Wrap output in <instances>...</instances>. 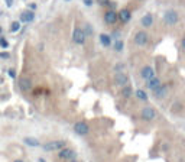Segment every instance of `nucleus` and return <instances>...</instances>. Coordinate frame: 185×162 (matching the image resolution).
Listing matches in <instances>:
<instances>
[{"mask_svg":"<svg viewBox=\"0 0 185 162\" xmlns=\"http://www.w3.org/2000/svg\"><path fill=\"white\" fill-rule=\"evenodd\" d=\"M165 22L168 23V25H175L176 22H178V13L176 12H173V10H169V12H166L165 13Z\"/></svg>","mask_w":185,"mask_h":162,"instance_id":"3","label":"nucleus"},{"mask_svg":"<svg viewBox=\"0 0 185 162\" xmlns=\"http://www.w3.org/2000/svg\"><path fill=\"white\" fill-rule=\"evenodd\" d=\"M100 41H101V44H103L104 46H109V45H110V42H112L109 35H101V36H100Z\"/></svg>","mask_w":185,"mask_h":162,"instance_id":"18","label":"nucleus"},{"mask_svg":"<svg viewBox=\"0 0 185 162\" xmlns=\"http://www.w3.org/2000/svg\"><path fill=\"white\" fill-rule=\"evenodd\" d=\"M99 3H100V5H106L107 0H99Z\"/></svg>","mask_w":185,"mask_h":162,"instance_id":"29","label":"nucleus"},{"mask_svg":"<svg viewBox=\"0 0 185 162\" xmlns=\"http://www.w3.org/2000/svg\"><path fill=\"white\" fill-rule=\"evenodd\" d=\"M15 162H23V161H15Z\"/></svg>","mask_w":185,"mask_h":162,"instance_id":"31","label":"nucleus"},{"mask_svg":"<svg viewBox=\"0 0 185 162\" xmlns=\"http://www.w3.org/2000/svg\"><path fill=\"white\" fill-rule=\"evenodd\" d=\"M6 5H7V6L10 8V6L13 5V0H6Z\"/></svg>","mask_w":185,"mask_h":162,"instance_id":"26","label":"nucleus"},{"mask_svg":"<svg viewBox=\"0 0 185 162\" xmlns=\"http://www.w3.org/2000/svg\"><path fill=\"white\" fill-rule=\"evenodd\" d=\"M74 130H75V133H78V135H85V133L88 132V126H87L84 122H78V123H75Z\"/></svg>","mask_w":185,"mask_h":162,"instance_id":"7","label":"nucleus"},{"mask_svg":"<svg viewBox=\"0 0 185 162\" xmlns=\"http://www.w3.org/2000/svg\"><path fill=\"white\" fill-rule=\"evenodd\" d=\"M64 146H65V142L54 140V142H48L46 145H44V149L45 150H58V149H62Z\"/></svg>","mask_w":185,"mask_h":162,"instance_id":"1","label":"nucleus"},{"mask_svg":"<svg viewBox=\"0 0 185 162\" xmlns=\"http://www.w3.org/2000/svg\"><path fill=\"white\" fill-rule=\"evenodd\" d=\"M72 39H74L75 44H80V45L84 44L85 42V33H84V31L80 29V28H77L74 31V33H72Z\"/></svg>","mask_w":185,"mask_h":162,"instance_id":"2","label":"nucleus"},{"mask_svg":"<svg viewBox=\"0 0 185 162\" xmlns=\"http://www.w3.org/2000/svg\"><path fill=\"white\" fill-rule=\"evenodd\" d=\"M166 91H168L166 85H158L156 88H153V96L156 98H162V97L166 96Z\"/></svg>","mask_w":185,"mask_h":162,"instance_id":"6","label":"nucleus"},{"mask_svg":"<svg viewBox=\"0 0 185 162\" xmlns=\"http://www.w3.org/2000/svg\"><path fill=\"white\" fill-rule=\"evenodd\" d=\"M135 42H136L137 45H145V44L148 42V35H146V32H137V33L135 35Z\"/></svg>","mask_w":185,"mask_h":162,"instance_id":"8","label":"nucleus"},{"mask_svg":"<svg viewBox=\"0 0 185 162\" xmlns=\"http://www.w3.org/2000/svg\"><path fill=\"white\" fill-rule=\"evenodd\" d=\"M19 29H20V23H19V22H13V23H12L10 31H12V32H18Z\"/></svg>","mask_w":185,"mask_h":162,"instance_id":"20","label":"nucleus"},{"mask_svg":"<svg viewBox=\"0 0 185 162\" xmlns=\"http://www.w3.org/2000/svg\"><path fill=\"white\" fill-rule=\"evenodd\" d=\"M158 85H161V81H159L158 78H155V77L149 78V80H148V83H146V87H148V88H150V90L156 88Z\"/></svg>","mask_w":185,"mask_h":162,"instance_id":"14","label":"nucleus"},{"mask_svg":"<svg viewBox=\"0 0 185 162\" xmlns=\"http://www.w3.org/2000/svg\"><path fill=\"white\" fill-rule=\"evenodd\" d=\"M152 23H153V16H152V15L148 13V15H145V16L142 18V25H143L145 28H149Z\"/></svg>","mask_w":185,"mask_h":162,"instance_id":"15","label":"nucleus"},{"mask_svg":"<svg viewBox=\"0 0 185 162\" xmlns=\"http://www.w3.org/2000/svg\"><path fill=\"white\" fill-rule=\"evenodd\" d=\"M9 75H10V77H15V71H13V70H9Z\"/></svg>","mask_w":185,"mask_h":162,"instance_id":"28","label":"nucleus"},{"mask_svg":"<svg viewBox=\"0 0 185 162\" xmlns=\"http://www.w3.org/2000/svg\"><path fill=\"white\" fill-rule=\"evenodd\" d=\"M140 75H142L145 80H149V78H152V77L155 75V72H153V68H152V67H145V68L142 70Z\"/></svg>","mask_w":185,"mask_h":162,"instance_id":"10","label":"nucleus"},{"mask_svg":"<svg viewBox=\"0 0 185 162\" xmlns=\"http://www.w3.org/2000/svg\"><path fill=\"white\" fill-rule=\"evenodd\" d=\"M74 156H75V153L71 149H62L59 152V158H62V159H72Z\"/></svg>","mask_w":185,"mask_h":162,"instance_id":"12","label":"nucleus"},{"mask_svg":"<svg viewBox=\"0 0 185 162\" xmlns=\"http://www.w3.org/2000/svg\"><path fill=\"white\" fill-rule=\"evenodd\" d=\"M119 18H117V13L116 12H113V10H109L106 15H104V21H106V23H109V25H113V23H116V21H117Z\"/></svg>","mask_w":185,"mask_h":162,"instance_id":"5","label":"nucleus"},{"mask_svg":"<svg viewBox=\"0 0 185 162\" xmlns=\"http://www.w3.org/2000/svg\"><path fill=\"white\" fill-rule=\"evenodd\" d=\"M182 46H184V49H185V38L182 39Z\"/></svg>","mask_w":185,"mask_h":162,"instance_id":"30","label":"nucleus"},{"mask_svg":"<svg viewBox=\"0 0 185 162\" xmlns=\"http://www.w3.org/2000/svg\"><path fill=\"white\" fill-rule=\"evenodd\" d=\"M20 19H22V22H26V23H29V22H32V21L35 19V15H33V12H29V10H26V12H23V13L20 15Z\"/></svg>","mask_w":185,"mask_h":162,"instance_id":"11","label":"nucleus"},{"mask_svg":"<svg viewBox=\"0 0 185 162\" xmlns=\"http://www.w3.org/2000/svg\"><path fill=\"white\" fill-rule=\"evenodd\" d=\"M117 18H119L122 22H124V23H126V22H129V21H130V12H129L127 9H123V10L117 15Z\"/></svg>","mask_w":185,"mask_h":162,"instance_id":"13","label":"nucleus"},{"mask_svg":"<svg viewBox=\"0 0 185 162\" xmlns=\"http://www.w3.org/2000/svg\"><path fill=\"white\" fill-rule=\"evenodd\" d=\"M136 96H137L140 100H148V96H146L145 91H142V90H137V91H136Z\"/></svg>","mask_w":185,"mask_h":162,"instance_id":"19","label":"nucleus"},{"mask_svg":"<svg viewBox=\"0 0 185 162\" xmlns=\"http://www.w3.org/2000/svg\"><path fill=\"white\" fill-rule=\"evenodd\" d=\"M84 33H85V36H87V35H92V31H91L90 25H87V26H85V31H84Z\"/></svg>","mask_w":185,"mask_h":162,"instance_id":"24","label":"nucleus"},{"mask_svg":"<svg viewBox=\"0 0 185 162\" xmlns=\"http://www.w3.org/2000/svg\"><path fill=\"white\" fill-rule=\"evenodd\" d=\"M155 116H156V113H155V110L152 107H145L142 110V117L145 120H152V119H155Z\"/></svg>","mask_w":185,"mask_h":162,"instance_id":"4","label":"nucleus"},{"mask_svg":"<svg viewBox=\"0 0 185 162\" xmlns=\"http://www.w3.org/2000/svg\"><path fill=\"white\" fill-rule=\"evenodd\" d=\"M114 49H116L117 52H120V51L123 49V42H122V41H116V44H114Z\"/></svg>","mask_w":185,"mask_h":162,"instance_id":"21","label":"nucleus"},{"mask_svg":"<svg viewBox=\"0 0 185 162\" xmlns=\"http://www.w3.org/2000/svg\"><path fill=\"white\" fill-rule=\"evenodd\" d=\"M114 80H116V83H117V84H120V85H126V84H127V81H129L127 75H126V74H123V72H117V74H116V77H114Z\"/></svg>","mask_w":185,"mask_h":162,"instance_id":"9","label":"nucleus"},{"mask_svg":"<svg viewBox=\"0 0 185 162\" xmlns=\"http://www.w3.org/2000/svg\"><path fill=\"white\" fill-rule=\"evenodd\" d=\"M29 87H31V81L28 78H22L20 80V88L23 91H26V90H29Z\"/></svg>","mask_w":185,"mask_h":162,"instance_id":"16","label":"nucleus"},{"mask_svg":"<svg viewBox=\"0 0 185 162\" xmlns=\"http://www.w3.org/2000/svg\"><path fill=\"white\" fill-rule=\"evenodd\" d=\"M130 94H132V88H130V87L123 88V96H124V97H129Z\"/></svg>","mask_w":185,"mask_h":162,"instance_id":"22","label":"nucleus"},{"mask_svg":"<svg viewBox=\"0 0 185 162\" xmlns=\"http://www.w3.org/2000/svg\"><path fill=\"white\" fill-rule=\"evenodd\" d=\"M0 46H2V48H7V46H9V42L2 38V39H0Z\"/></svg>","mask_w":185,"mask_h":162,"instance_id":"23","label":"nucleus"},{"mask_svg":"<svg viewBox=\"0 0 185 162\" xmlns=\"http://www.w3.org/2000/svg\"><path fill=\"white\" fill-rule=\"evenodd\" d=\"M0 33H2V28H0Z\"/></svg>","mask_w":185,"mask_h":162,"instance_id":"32","label":"nucleus"},{"mask_svg":"<svg viewBox=\"0 0 185 162\" xmlns=\"http://www.w3.org/2000/svg\"><path fill=\"white\" fill-rule=\"evenodd\" d=\"M84 3H85V6H91L92 5V0H84Z\"/></svg>","mask_w":185,"mask_h":162,"instance_id":"25","label":"nucleus"},{"mask_svg":"<svg viewBox=\"0 0 185 162\" xmlns=\"http://www.w3.org/2000/svg\"><path fill=\"white\" fill-rule=\"evenodd\" d=\"M0 57H2V58H9V54H5L3 52V54H0Z\"/></svg>","mask_w":185,"mask_h":162,"instance_id":"27","label":"nucleus"},{"mask_svg":"<svg viewBox=\"0 0 185 162\" xmlns=\"http://www.w3.org/2000/svg\"><path fill=\"white\" fill-rule=\"evenodd\" d=\"M25 143L29 146H39V142L33 137H25Z\"/></svg>","mask_w":185,"mask_h":162,"instance_id":"17","label":"nucleus"}]
</instances>
